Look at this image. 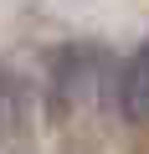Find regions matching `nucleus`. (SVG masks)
Listing matches in <instances>:
<instances>
[{"label":"nucleus","instance_id":"f257e3e1","mask_svg":"<svg viewBox=\"0 0 149 154\" xmlns=\"http://www.w3.org/2000/svg\"><path fill=\"white\" fill-rule=\"evenodd\" d=\"M103 77H108V57L98 46H62L51 57V77H46V98H51V113H77V108H93L98 93H103Z\"/></svg>","mask_w":149,"mask_h":154},{"label":"nucleus","instance_id":"f03ea898","mask_svg":"<svg viewBox=\"0 0 149 154\" xmlns=\"http://www.w3.org/2000/svg\"><path fill=\"white\" fill-rule=\"evenodd\" d=\"M113 103L129 123H149V41L118 67L113 77Z\"/></svg>","mask_w":149,"mask_h":154},{"label":"nucleus","instance_id":"7ed1b4c3","mask_svg":"<svg viewBox=\"0 0 149 154\" xmlns=\"http://www.w3.org/2000/svg\"><path fill=\"white\" fill-rule=\"evenodd\" d=\"M21 128H26V82L11 67H0V149H11Z\"/></svg>","mask_w":149,"mask_h":154}]
</instances>
